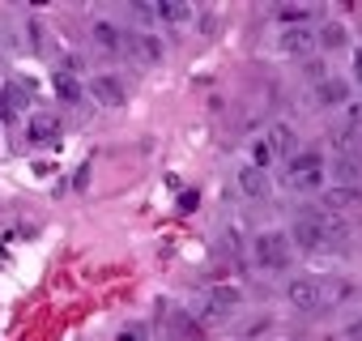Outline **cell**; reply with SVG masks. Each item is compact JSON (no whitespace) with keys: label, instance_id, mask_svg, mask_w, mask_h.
<instances>
[{"label":"cell","instance_id":"obj_1","mask_svg":"<svg viewBox=\"0 0 362 341\" xmlns=\"http://www.w3.org/2000/svg\"><path fill=\"white\" fill-rule=\"evenodd\" d=\"M324 175H328V166L320 162V154H294L286 162V188L294 192H320Z\"/></svg>","mask_w":362,"mask_h":341},{"label":"cell","instance_id":"obj_2","mask_svg":"<svg viewBox=\"0 0 362 341\" xmlns=\"http://www.w3.org/2000/svg\"><path fill=\"white\" fill-rule=\"evenodd\" d=\"M252 256H256V265H260V269H269V273L290 269V256H294L290 235H286V231H260V235H256V243H252Z\"/></svg>","mask_w":362,"mask_h":341},{"label":"cell","instance_id":"obj_3","mask_svg":"<svg viewBox=\"0 0 362 341\" xmlns=\"http://www.w3.org/2000/svg\"><path fill=\"white\" fill-rule=\"evenodd\" d=\"M332 235H341V226H332L328 218H303V222H294V231H290V248H298V252H320V248L332 243Z\"/></svg>","mask_w":362,"mask_h":341},{"label":"cell","instance_id":"obj_4","mask_svg":"<svg viewBox=\"0 0 362 341\" xmlns=\"http://www.w3.org/2000/svg\"><path fill=\"white\" fill-rule=\"evenodd\" d=\"M239 303H243L239 286H214L209 299H205V311H209V320H226V316L239 311Z\"/></svg>","mask_w":362,"mask_h":341},{"label":"cell","instance_id":"obj_5","mask_svg":"<svg viewBox=\"0 0 362 341\" xmlns=\"http://www.w3.org/2000/svg\"><path fill=\"white\" fill-rule=\"evenodd\" d=\"M286 303H290L294 311H315V307H320V286H315L311 277H294V282L286 286Z\"/></svg>","mask_w":362,"mask_h":341},{"label":"cell","instance_id":"obj_6","mask_svg":"<svg viewBox=\"0 0 362 341\" xmlns=\"http://www.w3.org/2000/svg\"><path fill=\"white\" fill-rule=\"evenodd\" d=\"M124 47L132 52V60H136V64H158V60H162V39H158V35H149V30H136Z\"/></svg>","mask_w":362,"mask_h":341},{"label":"cell","instance_id":"obj_7","mask_svg":"<svg viewBox=\"0 0 362 341\" xmlns=\"http://www.w3.org/2000/svg\"><path fill=\"white\" fill-rule=\"evenodd\" d=\"M86 94H90L98 107H119V103H124V86H119L111 73H98V77L90 81V90H86Z\"/></svg>","mask_w":362,"mask_h":341},{"label":"cell","instance_id":"obj_8","mask_svg":"<svg viewBox=\"0 0 362 341\" xmlns=\"http://www.w3.org/2000/svg\"><path fill=\"white\" fill-rule=\"evenodd\" d=\"M239 192L247 201H269V175L256 166H239Z\"/></svg>","mask_w":362,"mask_h":341},{"label":"cell","instance_id":"obj_9","mask_svg":"<svg viewBox=\"0 0 362 341\" xmlns=\"http://www.w3.org/2000/svg\"><path fill=\"white\" fill-rule=\"evenodd\" d=\"M320 43H315V30L311 26H294V30H281V52H290V56H307V52H315Z\"/></svg>","mask_w":362,"mask_h":341},{"label":"cell","instance_id":"obj_10","mask_svg":"<svg viewBox=\"0 0 362 341\" xmlns=\"http://www.w3.org/2000/svg\"><path fill=\"white\" fill-rule=\"evenodd\" d=\"M264 141H269L273 158H286V162H290V158L298 154V132H294L290 124H277V128H273V132H269Z\"/></svg>","mask_w":362,"mask_h":341},{"label":"cell","instance_id":"obj_11","mask_svg":"<svg viewBox=\"0 0 362 341\" xmlns=\"http://www.w3.org/2000/svg\"><path fill=\"white\" fill-rule=\"evenodd\" d=\"M358 201H362V192L341 184V188H328V192L320 197V209H324V214H345V209H354Z\"/></svg>","mask_w":362,"mask_h":341},{"label":"cell","instance_id":"obj_12","mask_svg":"<svg viewBox=\"0 0 362 341\" xmlns=\"http://www.w3.org/2000/svg\"><path fill=\"white\" fill-rule=\"evenodd\" d=\"M90 30H94V43H98V47H107V52H119V47L128 43V39H124V30H119L115 22H107V18H98Z\"/></svg>","mask_w":362,"mask_h":341},{"label":"cell","instance_id":"obj_13","mask_svg":"<svg viewBox=\"0 0 362 341\" xmlns=\"http://www.w3.org/2000/svg\"><path fill=\"white\" fill-rule=\"evenodd\" d=\"M315 98H320V107H341V103L349 98V86H345L341 77H324V81L315 86Z\"/></svg>","mask_w":362,"mask_h":341},{"label":"cell","instance_id":"obj_14","mask_svg":"<svg viewBox=\"0 0 362 341\" xmlns=\"http://www.w3.org/2000/svg\"><path fill=\"white\" fill-rule=\"evenodd\" d=\"M277 22H281L286 30L311 26V22H315V9H311V5H281V9H277Z\"/></svg>","mask_w":362,"mask_h":341},{"label":"cell","instance_id":"obj_15","mask_svg":"<svg viewBox=\"0 0 362 341\" xmlns=\"http://www.w3.org/2000/svg\"><path fill=\"white\" fill-rule=\"evenodd\" d=\"M52 86H56V94H60V103H69V107H77V103L86 98V94H81V81H77L73 73H64V69H60V73L52 77Z\"/></svg>","mask_w":362,"mask_h":341},{"label":"cell","instance_id":"obj_16","mask_svg":"<svg viewBox=\"0 0 362 341\" xmlns=\"http://www.w3.org/2000/svg\"><path fill=\"white\" fill-rule=\"evenodd\" d=\"M153 18L166 22V26H188V22H192V9H188V5H175V0H166V5H153Z\"/></svg>","mask_w":362,"mask_h":341},{"label":"cell","instance_id":"obj_17","mask_svg":"<svg viewBox=\"0 0 362 341\" xmlns=\"http://www.w3.org/2000/svg\"><path fill=\"white\" fill-rule=\"evenodd\" d=\"M0 107H5V115H22L26 107H30V98H26V90L22 86H5V90H0Z\"/></svg>","mask_w":362,"mask_h":341},{"label":"cell","instance_id":"obj_18","mask_svg":"<svg viewBox=\"0 0 362 341\" xmlns=\"http://www.w3.org/2000/svg\"><path fill=\"white\" fill-rule=\"evenodd\" d=\"M349 299H354V286H349V282L320 286V303H324V307H341V303H349Z\"/></svg>","mask_w":362,"mask_h":341},{"label":"cell","instance_id":"obj_19","mask_svg":"<svg viewBox=\"0 0 362 341\" xmlns=\"http://www.w3.org/2000/svg\"><path fill=\"white\" fill-rule=\"evenodd\" d=\"M56 132H60V124H56L52 115H43V111L30 115V141H52Z\"/></svg>","mask_w":362,"mask_h":341},{"label":"cell","instance_id":"obj_20","mask_svg":"<svg viewBox=\"0 0 362 341\" xmlns=\"http://www.w3.org/2000/svg\"><path fill=\"white\" fill-rule=\"evenodd\" d=\"M315 43H324V47H345V26H341V22L320 26V30H315Z\"/></svg>","mask_w":362,"mask_h":341},{"label":"cell","instance_id":"obj_21","mask_svg":"<svg viewBox=\"0 0 362 341\" xmlns=\"http://www.w3.org/2000/svg\"><path fill=\"white\" fill-rule=\"evenodd\" d=\"M247 166H256V170H264L269 175V166H273V149H269V141H256L252 145V162Z\"/></svg>","mask_w":362,"mask_h":341},{"label":"cell","instance_id":"obj_22","mask_svg":"<svg viewBox=\"0 0 362 341\" xmlns=\"http://www.w3.org/2000/svg\"><path fill=\"white\" fill-rule=\"evenodd\" d=\"M337 175L345 180V188H358V166H354L349 158H341V162H337Z\"/></svg>","mask_w":362,"mask_h":341},{"label":"cell","instance_id":"obj_23","mask_svg":"<svg viewBox=\"0 0 362 341\" xmlns=\"http://www.w3.org/2000/svg\"><path fill=\"white\" fill-rule=\"evenodd\" d=\"M115 341H149V333H145V324H128V328H119Z\"/></svg>","mask_w":362,"mask_h":341},{"label":"cell","instance_id":"obj_24","mask_svg":"<svg viewBox=\"0 0 362 341\" xmlns=\"http://www.w3.org/2000/svg\"><path fill=\"white\" fill-rule=\"evenodd\" d=\"M345 341H362V320H354V324L345 328Z\"/></svg>","mask_w":362,"mask_h":341},{"label":"cell","instance_id":"obj_25","mask_svg":"<svg viewBox=\"0 0 362 341\" xmlns=\"http://www.w3.org/2000/svg\"><path fill=\"white\" fill-rule=\"evenodd\" d=\"M179 209H197V192H184V197H179Z\"/></svg>","mask_w":362,"mask_h":341},{"label":"cell","instance_id":"obj_26","mask_svg":"<svg viewBox=\"0 0 362 341\" xmlns=\"http://www.w3.org/2000/svg\"><path fill=\"white\" fill-rule=\"evenodd\" d=\"M136 18L141 22H153V5H136Z\"/></svg>","mask_w":362,"mask_h":341},{"label":"cell","instance_id":"obj_27","mask_svg":"<svg viewBox=\"0 0 362 341\" xmlns=\"http://www.w3.org/2000/svg\"><path fill=\"white\" fill-rule=\"evenodd\" d=\"M354 77H358V81H362V52H358V56H354Z\"/></svg>","mask_w":362,"mask_h":341}]
</instances>
